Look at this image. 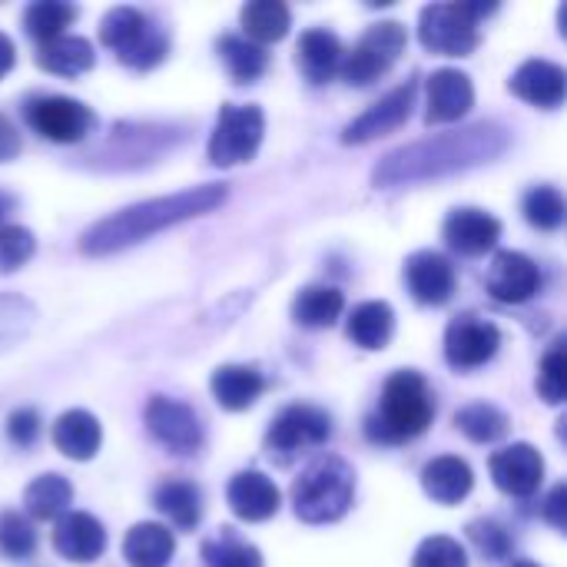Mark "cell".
Here are the masks:
<instances>
[{
  "mask_svg": "<svg viewBox=\"0 0 567 567\" xmlns=\"http://www.w3.org/2000/svg\"><path fill=\"white\" fill-rule=\"evenodd\" d=\"M100 442H103V429H100L96 415H90L83 409L63 412L53 425V445L70 462H90L100 452Z\"/></svg>",
  "mask_w": 567,
  "mask_h": 567,
  "instance_id": "cell-25",
  "label": "cell"
},
{
  "mask_svg": "<svg viewBox=\"0 0 567 567\" xmlns=\"http://www.w3.org/2000/svg\"><path fill=\"white\" fill-rule=\"evenodd\" d=\"M100 40L133 70H153L169 53L166 33L136 7H113L100 23Z\"/></svg>",
  "mask_w": 567,
  "mask_h": 567,
  "instance_id": "cell-5",
  "label": "cell"
},
{
  "mask_svg": "<svg viewBox=\"0 0 567 567\" xmlns=\"http://www.w3.org/2000/svg\"><path fill=\"white\" fill-rule=\"evenodd\" d=\"M415 93H419V83L409 80L402 86H395L392 93H385L379 103H372L362 116H355L346 130H342V143H372L379 136H389L395 133L399 126H405V120L412 116V106H415Z\"/></svg>",
  "mask_w": 567,
  "mask_h": 567,
  "instance_id": "cell-13",
  "label": "cell"
},
{
  "mask_svg": "<svg viewBox=\"0 0 567 567\" xmlns=\"http://www.w3.org/2000/svg\"><path fill=\"white\" fill-rule=\"evenodd\" d=\"M219 203H226V186L219 183H206V186H193V189H179L173 196H159V199H146L136 206H126L100 223H93L83 239L80 249L86 256H110V252H123L169 226H179L186 219L206 216L213 213Z\"/></svg>",
  "mask_w": 567,
  "mask_h": 567,
  "instance_id": "cell-2",
  "label": "cell"
},
{
  "mask_svg": "<svg viewBox=\"0 0 567 567\" xmlns=\"http://www.w3.org/2000/svg\"><path fill=\"white\" fill-rule=\"evenodd\" d=\"M73 502V488L63 475H40L27 485L23 492V508L27 518L33 522H56L66 515V505Z\"/></svg>",
  "mask_w": 567,
  "mask_h": 567,
  "instance_id": "cell-30",
  "label": "cell"
},
{
  "mask_svg": "<svg viewBox=\"0 0 567 567\" xmlns=\"http://www.w3.org/2000/svg\"><path fill=\"white\" fill-rule=\"evenodd\" d=\"M37 252V239L27 226H0V272H13Z\"/></svg>",
  "mask_w": 567,
  "mask_h": 567,
  "instance_id": "cell-42",
  "label": "cell"
},
{
  "mask_svg": "<svg viewBox=\"0 0 567 567\" xmlns=\"http://www.w3.org/2000/svg\"><path fill=\"white\" fill-rule=\"evenodd\" d=\"M538 395L548 405H561L567 395V359L565 346L558 342L545 359H542V372H538Z\"/></svg>",
  "mask_w": 567,
  "mask_h": 567,
  "instance_id": "cell-41",
  "label": "cell"
},
{
  "mask_svg": "<svg viewBox=\"0 0 567 567\" xmlns=\"http://www.w3.org/2000/svg\"><path fill=\"white\" fill-rule=\"evenodd\" d=\"M355 495V472L339 455L316 458L302 478L292 485V508L306 525H332L339 522Z\"/></svg>",
  "mask_w": 567,
  "mask_h": 567,
  "instance_id": "cell-4",
  "label": "cell"
},
{
  "mask_svg": "<svg viewBox=\"0 0 567 567\" xmlns=\"http://www.w3.org/2000/svg\"><path fill=\"white\" fill-rule=\"evenodd\" d=\"M262 136H266V116L259 106L226 103L209 136V159L216 166H243L259 153Z\"/></svg>",
  "mask_w": 567,
  "mask_h": 567,
  "instance_id": "cell-8",
  "label": "cell"
},
{
  "mask_svg": "<svg viewBox=\"0 0 567 567\" xmlns=\"http://www.w3.org/2000/svg\"><path fill=\"white\" fill-rule=\"evenodd\" d=\"M508 567H538V565H535V561H512Z\"/></svg>",
  "mask_w": 567,
  "mask_h": 567,
  "instance_id": "cell-48",
  "label": "cell"
},
{
  "mask_svg": "<svg viewBox=\"0 0 567 567\" xmlns=\"http://www.w3.org/2000/svg\"><path fill=\"white\" fill-rule=\"evenodd\" d=\"M475 106V86L472 76L462 70H435L429 76V110H425V123H455L462 120L468 110Z\"/></svg>",
  "mask_w": 567,
  "mask_h": 567,
  "instance_id": "cell-18",
  "label": "cell"
},
{
  "mask_svg": "<svg viewBox=\"0 0 567 567\" xmlns=\"http://www.w3.org/2000/svg\"><path fill=\"white\" fill-rule=\"evenodd\" d=\"M498 346H502L498 326L475 312L455 316L445 329V362L458 372L492 362L498 355Z\"/></svg>",
  "mask_w": 567,
  "mask_h": 567,
  "instance_id": "cell-10",
  "label": "cell"
},
{
  "mask_svg": "<svg viewBox=\"0 0 567 567\" xmlns=\"http://www.w3.org/2000/svg\"><path fill=\"white\" fill-rule=\"evenodd\" d=\"M37 551V532L27 515L3 512L0 515V555L10 561H27Z\"/></svg>",
  "mask_w": 567,
  "mask_h": 567,
  "instance_id": "cell-37",
  "label": "cell"
},
{
  "mask_svg": "<svg viewBox=\"0 0 567 567\" xmlns=\"http://www.w3.org/2000/svg\"><path fill=\"white\" fill-rule=\"evenodd\" d=\"M422 488L439 505H458L472 495L475 475H472L468 462H462L455 455H439L422 468Z\"/></svg>",
  "mask_w": 567,
  "mask_h": 567,
  "instance_id": "cell-23",
  "label": "cell"
},
{
  "mask_svg": "<svg viewBox=\"0 0 567 567\" xmlns=\"http://www.w3.org/2000/svg\"><path fill=\"white\" fill-rule=\"evenodd\" d=\"M346 309V296L336 286H309L292 299V319L302 329H332Z\"/></svg>",
  "mask_w": 567,
  "mask_h": 567,
  "instance_id": "cell-29",
  "label": "cell"
},
{
  "mask_svg": "<svg viewBox=\"0 0 567 567\" xmlns=\"http://www.w3.org/2000/svg\"><path fill=\"white\" fill-rule=\"evenodd\" d=\"M209 389H213V399L219 402V409L246 412L262 399L266 379L249 365H219L209 379Z\"/></svg>",
  "mask_w": 567,
  "mask_h": 567,
  "instance_id": "cell-24",
  "label": "cell"
},
{
  "mask_svg": "<svg viewBox=\"0 0 567 567\" xmlns=\"http://www.w3.org/2000/svg\"><path fill=\"white\" fill-rule=\"evenodd\" d=\"M565 70L551 60H525L515 76H512V93L522 96L525 103H535V106H561L565 103Z\"/></svg>",
  "mask_w": 567,
  "mask_h": 567,
  "instance_id": "cell-21",
  "label": "cell"
},
{
  "mask_svg": "<svg viewBox=\"0 0 567 567\" xmlns=\"http://www.w3.org/2000/svg\"><path fill=\"white\" fill-rule=\"evenodd\" d=\"M392 336H395V312L389 302H362L349 316V339L365 352L385 349Z\"/></svg>",
  "mask_w": 567,
  "mask_h": 567,
  "instance_id": "cell-28",
  "label": "cell"
},
{
  "mask_svg": "<svg viewBox=\"0 0 567 567\" xmlns=\"http://www.w3.org/2000/svg\"><path fill=\"white\" fill-rule=\"evenodd\" d=\"M488 468H492L498 492H505L512 498H532L545 482V458L528 442H518V445L495 452Z\"/></svg>",
  "mask_w": 567,
  "mask_h": 567,
  "instance_id": "cell-14",
  "label": "cell"
},
{
  "mask_svg": "<svg viewBox=\"0 0 567 567\" xmlns=\"http://www.w3.org/2000/svg\"><path fill=\"white\" fill-rule=\"evenodd\" d=\"M203 558H206V567H262L259 548H252L246 542H236L229 535L216 538V542H206Z\"/></svg>",
  "mask_w": 567,
  "mask_h": 567,
  "instance_id": "cell-39",
  "label": "cell"
},
{
  "mask_svg": "<svg viewBox=\"0 0 567 567\" xmlns=\"http://www.w3.org/2000/svg\"><path fill=\"white\" fill-rule=\"evenodd\" d=\"M7 435H10V442H13V445H20V449L33 445V442H37V435H40V415H37L33 409H20V412H13V415L7 419Z\"/></svg>",
  "mask_w": 567,
  "mask_h": 567,
  "instance_id": "cell-44",
  "label": "cell"
},
{
  "mask_svg": "<svg viewBox=\"0 0 567 567\" xmlns=\"http://www.w3.org/2000/svg\"><path fill=\"white\" fill-rule=\"evenodd\" d=\"M495 3H429L419 17V40L442 56H468L478 47V20Z\"/></svg>",
  "mask_w": 567,
  "mask_h": 567,
  "instance_id": "cell-6",
  "label": "cell"
},
{
  "mask_svg": "<svg viewBox=\"0 0 567 567\" xmlns=\"http://www.w3.org/2000/svg\"><path fill=\"white\" fill-rule=\"evenodd\" d=\"M346 50H342V40L336 33H329L326 27H312L299 37L296 43V63L302 70V76L309 83H329L336 73H339V63H342Z\"/></svg>",
  "mask_w": 567,
  "mask_h": 567,
  "instance_id": "cell-22",
  "label": "cell"
},
{
  "mask_svg": "<svg viewBox=\"0 0 567 567\" xmlns=\"http://www.w3.org/2000/svg\"><path fill=\"white\" fill-rule=\"evenodd\" d=\"M3 213H7V196H0V219H3Z\"/></svg>",
  "mask_w": 567,
  "mask_h": 567,
  "instance_id": "cell-49",
  "label": "cell"
},
{
  "mask_svg": "<svg viewBox=\"0 0 567 567\" xmlns=\"http://www.w3.org/2000/svg\"><path fill=\"white\" fill-rule=\"evenodd\" d=\"M226 502L243 522H269L279 512V488L262 472H239L226 488Z\"/></svg>",
  "mask_w": 567,
  "mask_h": 567,
  "instance_id": "cell-20",
  "label": "cell"
},
{
  "mask_svg": "<svg viewBox=\"0 0 567 567\" xmlns=\"http://www.w3.org/2000/svg\"><path fill=\"white\" fill-rule=\"evenodd\" d=\"M37 66L53 73V76H80L86 70H93L96 63V53H93V43L83 40V37H56L50 43H40V50L33 53Z\"/></svg>",
  "mask_w": 567,
  "mask_h": 567,
  "instance_id": "cell-27",
  "label": "cell"
},
{
  "mask_svg": "<svg viewBox=\"0 0 567 567\" xmlns=\"http://www.w3.org/2000/svg\"><path fill=\"white\" fill-rule=\"evenodd\" d=\"M512 146V136L502 123H475L465 130H449L419 143H409L402 150H392L372 173V183L379 189L412 186L425 179L455 176L485 163H495Z\"/></svg>",
  "mask_w": 567,
  "mask_h": 567,
  "instance_id": "cell-1",
  "label": "cell"
},
{
  "mask_svg": "<svg viewBox=\"0 0 567 567\" xmlns=\"http://www.w3.org/2000/svg\"><path fill=\"white\" fill-rule=\"evenodd\" d=\"M565 498H567V488L565 485H558V488H551V495H548V502H545V508H542L545 522H551L558 532L565 528Z\"/></svg>",
  "mask_w": 567,
  "mask_h": 567,
  "instance_id": "cell-45",
  "label": "cell"
},
{
  "mask_svg": "<svg viewBox=\"0 0 567 567\" xmlns=\"http://www.w3.org/2000/svg\"><path fill=\"white\" fill-rule=\"evenodd\" d=\"M468 538L472 545L488 558V561H505L512 558V538L502 525L495 522H472L468 525Z\"/></svg>",
  "mask_w": 567,
  "mask_h": 567,
  "instance_id": "cell-43",
  "label": "cell"
},
{
  "mask_svg": "<svg viewBox=\"0 0 567 567\" xmlns=\"http://www.w3.org/2000/svg\"><path fill=\"white\" fill-rule=\"evenodd\" d=\"M176 555V538L166 525L143 522L123 538V558L130 567H166Z\"/></svg>",
  "mask_w": 567,
  "mask_h": 567,
  "instance_id": "cell-26",
  "label": "cell"
},
{
  "mask_svg": "<svg viewBox=\"0 0 567 567\" xmlns=\"http://www.w3.org/2000/svg\"><path fill=\"white\" fill-rule=\"evenodd\" d=\"M409 43V33L399 20H382V23H372L362 40L342 56L339 63V73L346 83L352 86H369L375 83L382 73H389L395 66V60L402 56Z\"/></svg>",
  "mask_w": 567,
  "mask_h": 567,
  "instance_id": "cell-7",
  "label": "cell"
},
{
  "mask_svg": "<svg viewBox=\"0 0 567 567\" xmlns=\"http://www.w3.org/2000/svg\"><path fill=\"white\" fill-rule=\"evenodd\" d=\"M329 435H332V419L322 409L289 405L269 425L266 445H269L272 458L279 455V462H289L302 449H319L322 442H329Z\"/></svg>",
  "mask_w": 567,
  "mask_h": 567,
  "instance_id": "cell-9",
  "label": "cell"
},
{
  "mask_svg": "<svg viewBox=\"0 0 567 567\" xmlns=\"http://www.w3.org/2000/svg\"><path fill=\"white\" fill-rule=\"evenodd\" d=\"M37 326V306L23 296H0V355L17 349Z\"/></svg>",
  "mask_w": 567,
  "mask_h": 567,
  "instance_id": "cell-36",
  "label": "cell"
},
{
  "mask_svg": "<svg viewBox=\"0 0 567 567\" xmlns=\"http://www.w3.org/2000/svg\"><path fill=\"white\" fill-rule=\"evenodd\" d=\"M76 20V7L73 3H60V0H37L23 10V30L40 40L50 43L56 37H63V30Z\"/></svg>",
  "mask_w": 567,
  "mask_h": 567,
  "instance_id": "cell-35",
  "label": "cell"
},
{
  "mask_svg": "<svg viewBox=\"0 0 567 567\" xmlns=\"http://www.w3.org/2000/svg\"><path fill=\"white\" fill-rule=\"evenodd\" d=\"M405 282L415 302L422 306H445L455 292V266L442 252H415L405 262Z\"/></svg>",
  "mask_w": 567,
  "mask_h": 567,
  "instance_id": "cell-19",
  "label": "cell"
},
{
  "mask_svg": "<svg viewBox=\"0 0 567 567\" xmlns=\"http://www.w3.org/2000/svg\"><path fill=\"white\" fill-rule=\"evenodd\" d=\"M412 567H468L465 548L449 535H432L419 545Z\"/></svg>",
  "mask_w": 567,
  "mask_h": 567,
  "instance_id": "cell-40",
  "label": "cell"
},
{
  "mask_svg": "<svg viewBox=\"0 0 567 567\" xmlns=\"http://www.w3.org/2000/svg\"><path fill=\"white\" fill-rule=\"evenodd\" d=\"M442 236L462 256H485V252H492L498 246L502 223L492 213H485V209L465 206V209H452L449 213V219L442 226Z\"/></svg>",
  "mask_w": 567,
  "mask_h": 567,
  "instance_id": "cell-17",
  "label": "cell"
},
{
  "mask_svg": "<svg viewBox=\"0 0 567 567\" xmlns=\"http://www.w3.org/2000/svg\"><path fill=\"white\" fill-rule=\"evenodd\" d=\"M153 505L159 508V515H166L179 532H193L203 518V495L196 485L169 478L156 488Z\"/></svg>",
  "mask_w": 567,
  "mask_h": 567,
  "instance_id": "cell-31",
  "label": "cell"
},
{
  "mask_svg": "<svg viewBox=\"0 0 567 567\" xmlns=\"http://www.w3.org/2000/svg\"><path fill=\"white\" fill-rule=\"evenodd\" d=\"M432 419H435V402L429 382L419 372L402 369L385 382L379 412L365 422V432L379 445H402L409 439H419L432 425Z\"/></svg>",
  "mask_w": 567,
  "mask_h": 567,
  "instance_id": "cell-3",
  "label": "cell"
},
{
  "mask_svg": "<svg viewBox=\"0 0 567 567\" xmlns=\"http://www.w3.org/2000/svg\"><path fill=\"white\" fill-rule=\"evenodd\" d=\"M53 548L70 565H93L106 551V528L86 512H70V515L56 518Z\"/></svg>",
  "mask_w": 567,
  "mask_h": 567,
  "instance_id": "cell-16",
  "label": "cell"
},
{
  "mask_svg": "<svg viewBox=\"0 0 567 567\" xmlns=\"http://www.w3.org/2000/svg\"><path fill=\"white\" fill-rule=\"evenodd\" d=\"M17 63V50H13V40L7 33H0V80L13 70Z\"/></svg>",
  "mask_w": 567,
  "mask_h": 567,
  "instance_id": "cell-47",
  "label": "cell"
},
{
  "mask_svg": "<svg viewBox=\"0 0 567 567\" xmlns=\"http://www.w3.org/2000/svg\"><path fill=\"white\" fill-rule=\"evenodd\" d=\"M239 20H243V30H246V40L252 43H276L289 33L292 27V13L286 3L279 0H249L243 10H239Z\"/></svg>",
  "mask_w": 567,
  "mask_h": 567,
  "instance_id": "cell-32",
  "label": "cell"
},
{
  "mask_svg": "<svg viewBox=\"0 0 567 567\" xmlns=\"http://www.w3.org/2000/svg\"><path fill=\"white\" fill-rule=\"evenodd\" d=\"M455 429L478 445H492L508 435V415L488 402H475L455 412Z\"/></svg>",
  "mask_w": 567,
  "mask_h": 567,
  "instance_id": "cell-34",
  "label": "cell"
},
{
  "mask_svg": "<svg viewBox=\"0 0 567 567\" xmlns=\"http://www.w3.org/2000/svg\"><path fill=\"white\" fill-rule=\"evenodd\" d=\"M146 429L150 435L173 455H196L203 449V422L199 415L166 395H153L146 405Z\"/></svg>",
  "mask_w": 567,
  "mask_h": 567,
  "instance_id": "cell-11",
  "label": "cell"
},
{
  "mask_svg": "<svg viewBox=\"0 0 567 567\" xmlns=\"http://www.w3.org/2000/svg\"><path fill=\"white\" fill-rule=\"evenodd\" d=\"M542 286V272L538 266L525 256V252H515V249H505L492 259L488 272H485V289L495 302H505V306H518V302H528Z\"/></svg>",
  "mask_w": 567,
  "mask_h": 567,
  "instance_id": "cell-15",
  "label": "cell"
},
{
  "mask_svg": "<svg viewBox=\"0 0 567 567\" xmlns=\"http://www.w3.org/2000/svg\"><path fill=\"white\" fill-rule=\"evenodd\" d=\"M30 126L53 143H80L93 130V110L73 96H40L27 103Z\"/></svg>",
  "mask_w": 567,
  "mask_h": 567,
  "instance_id": "cell-12",
  "label": "cell"
},
{
  "mask_svg": "<svg viewBox=\"0 0 567 567\" xmlns=\"http://www.w3.org/2000/svg\"><path fill=\"white\" fill-rule=\"evenodd\" d=\"M525 219L535 226V229H545V233H551V229H561V223H565V196L555 189V186H535L528 196H525Z\"/></svg>",
  "mask_w": 567,
  "mask_h": 567,
  "instance_id": "cell-38",
  "label": "cell"
},
{
  "mask_svg": "<svg viewBox=\"0 0 567 567\" xmlns=\"http://www.w3.org/2000/svg\"><path fill=\"white\" fill-rule=\"evenodd\" d=\"M20 153V136H17V130L0 116V163L3 159H13Z\"/></svg>",
  "mask_w": 567,
  "mask_h": 567,
  "instance_id": "cell-46",
  "label": "cell"
},
{
  "mask_svg": "<svg viewBox=\"0 0 567 567\" xmlns=\"http://www.w3.org/2000/svg\"><path fill=\"white\" fill-rule=\"evenodd\" d=\"M219 56H223V63H226V70H229V76L236 83H252L269 66V53L259 43L246 40V37H223L219 40Z\"/></svg>",
  "mask_w": 567,
  "mask_h": 567,
  "instance_id": "cell-33",
  "label": "cell"
}]
</instances>
